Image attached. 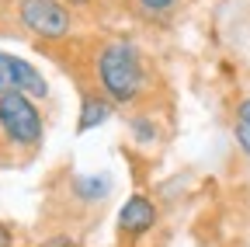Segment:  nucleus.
<instances>
[{
    "label": "nucleus",
    "mask_w": 250,
    "mask_h": 247,
    "mask_svg": "<svg viewBox=\"0 0 250 247\" xmlns=\"http://www.w3.org/2000/svg\"><path fill=\"white\" fill-rule=\"evenodd\" d=\"M94 77H98L101 94L111 105H132L143 94L146 67L132 42H108L94 56Z\"/></svg>",
    "instance_id": "f257e3e1"
},
{
    "label": "nucleus",
    "mask_w": 250,
    "mask_h": 247,
    "mask_svg": "<svg viewBox=\"0 0 250 247\" xmlns=\"http://www.w3.org/2000/svg\"><path fill=\"white\" fill-rule=\"evenodd\" d=\"M42 133H45L42 112L28 94H18V90L0 94V143L21 153H35Z\"/></svg>",
    "instance_id": "f03ea898"
},
{
    "label": "nucleus",
    "mask_w": 250,
    "mask_h": 247,
    "mask_svg": "<svg viewBox=\"0 0 250 247\" xmlns=\"http://www.w3.org/2000/svg\"><path fill=\"white\" fill-rule=\"evenodd\" d=\"M18 18L39 39H66L70 35V7L59 0H18Z\"/></svg>",
    "instance_id": "7ed1b4c3"
},
{
    "label": "nucleus",
    "mask_w": 250,
    "mask_h": 247,
    "mask_svg": "<svg viewBox=\"0 0 250 247\" xmlns=\"http://www.w3.org/2000/svg\"><path fill=\"white\" fill-rule=\"evenodd\" d=\"M28 94L31 101L35 98H45L49 94V80L28 63L21 56H11V52H0V94Z\"/></svg>",
    "instance_id": "20e7f679"
},
{
    "label": "nucleus",
    "mask_w": 250,
    "mask_h": 247,
    "mask_svg": "<svg viewBox=\"0 0 250 247\" xmlns=\"http://www.w3.org/2000/svg\"><path fill=\"white\" fill-rule=\"evenodd\" d=\"M156 226V205L149 195H132L118 209V233L122 237H143Z\"/></svg>",
    "instance_id": "39448f33"
},
{
    "label": "nucleus",
    "mask_w": 250,
    "mask_h": 247,
    "mask_svg": "<svg viewBox=\"0 0 250 247\" xmlns=\"http://www.w3.org/2000/svg\"><path fill=\"white\" fill-rule=\"evenodd\" d=\"M111 115V101L104 94H87L83 105H80V122H77V133H87V129H98L101 122H108Z\"/></svg>",
    "instance_id": "423d86ee"
},
{
    "label": "nucleus",
    "mask_w": 250,
    "mask_h": 247,
    "mask_svg": "<svg viewBox=\"0 0 250 247\" xmlns=\"http://www.w3.org/2000/svg\"><path fill=\"white\" fill-rule=\"evenodd\" d=\"M108 192H111V181L104 174H80V178H73V195L80 202H87V205L108 199Z\"/></svg>",
    "instance_id": "0eeeda50"
},
{
    "label": "nucleus",
    "mask_w": 250,
    "mask_h": 247,
    "mask_svg": "<svg viewBox=\"0 0 250 247\" xmlns=\"http://www.w3.org/2000/svg\"><path fill=\"white\" fill-rule=\"evenodd\" d=\"M129 133H132V139L136 143H143V146H149V143H156V126H153V118H143V115H136L132 122H129Z\"/></svg>",
    "instance_id": "6e6552de"
},
{
    "label": "nucleus",
    "mask_w": 250,
    "mask_h": 247,
    "mask_svg": "<svg viewBox=\"0 0 250 247\" xmlns=\"http://www.w3.org/2000/svg\"><path fill=\"white\" fill-rule=\"evenodd\" d=\"M233 136H236V143H240V150L250 157V122H236L233 126Z\"/></svg>",
    "instance_id": "1a4fd4ad"
},
{
    "label": "nucleus",
    "mask_w": 250,
    "mask_h": 247,
    "mask_svg": "<svg viewBox=\"0 0 250 247\" xmlns=\"http://www.w3.org/2000/svg\"><path fill=\"white\" fill-rule=\"evenodd\" d=\"M39 247H80V244H77V237H70V233H52V237H45Z\"/></svg>",
    "instance_id": "9d476101"
},
{
    "label": "nucleus",
    "mask_w": 250,
    "mask_h": 247,
    "mask_svg": "<svg viewBox=\"0 0 250 247\" xmlns=\"http://www.w3.org/2000/svg\"><path fill=\"white\" fill-rule=\"evenodd\" d=\"M139 4H143L146 11H153V14H160V11H170L177 0H139Z\"/></svg>",
    "instance_id": "9b49d317"
},
{
    "label": "nucleus",
    "mask_w": 250,
    "mask_h": 247,
    "mask_svg": "<svg viewBox=\"0 0 250 247\" xmlns=\"http://www.w3.org/2000/svg\"><path fill=\"white\" fill-rule=\"evenodd\" d=\"M0 247H14V233L7 223H0Z\"/></svg>",
    "instance_id": "f8f14e48"
},
{
    "label": "nucleus",
    "mask_w": 250,
    "mask_h": 247,
    "mask_svg": "<svg viewBox=\"0 0 250 247\" xmlns=\"http://www.w3.org/2000/svg\"><path fill=\"white\" fill-rule=\"evenodd\" d=\"M236 122H250V98L236 105Z\"/></svg>",
    "instance_id": "ddd939ff"
},
{
    "label": "nucleus",
    "mask_w": 250,
    "mask_h": 247,
    "mask_svg": "<svg viewBox=\"0 0 250 247\" xmlns=\"http://www.w3.org/2000/svg\"><path fill=\"white\" fill-rule=\"evenodd\" d=\"M70 4H77V7H83V4H87V0H70Z\"/></svg>",
    "instance_id": "4468645a"
}]
</instances>
